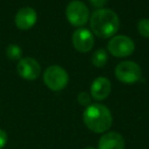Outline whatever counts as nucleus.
I'll return each mask as SVG.
<instances>
[{
    "instance_id": "nucleus-1",
    "label": "nucleus",
    "mask_w": 149,
    "mask_h": 149,
    "mask_svg": "<svg viewBox=\"0 0 149 149\" xmlns=\"http://www.w3.org/2000/svg\"><path fill=\"white\" fill-rule=\"evenodd\" d=\"M90 27L94 35L106 39L112 37L120 29V19L111 9L100 8L90 17Z\"/></svg>"
},
{
    "instance_id": "nucleus-2",
    "label": "nucleus",
    "mask_w": 149,
    "mask_h": 149,
    "mask_svg": "<svg viewBox=\"0 0 149 149\" xmlns=\"http://www.w3.org/2000/svg\"><path fill=\"white\" fill-rule=\"evenodd\" d=\"M83 120L90 131L105 133L112 124V116L109 108L100 103L90 104L83 112Z\"/></svg>"
},
{
    "instance_id": "nucleus-3",
    "label": "nucleus",
    "mask_w": 149,
    "mask_h": 149,
    "mask_svg": "<svg viewBox=\"0 0 149 149\" xmlns=\"http://www.w3.org/2000/svg\"><path fill=\"white\" fill-rule=\"evenodd\" d=\"M43 80L45 85L52 91L64 89L68 83V74L64 68L59 65H51L44 72Z\"/></svg>"
},
{
    "instance_id": "nucleus-4",
    "label": "nucleus",
    "mask_w": 149,
    "mask_h": 149,
    "mask_svg": "<svg viewBox=\"0 0 149 149\" xmlns=\"http://www.w3.org/2000/svg\"><path fill=\"white\" fill-rule=\"evenodd\" d=\"M116 78L124 84H134L140 80L142 70L138 63L126 60L116 65L114 70Z\"/></svg>"
},
{
    "instance_id": "nucleus-5",
    "label": "nucleus",
    "mask_w": 149,
    "mask_h": 149,
    "mask_svg": "<svg viewBox=\"0 0 149 149\" xmlns=\"http://www.w3.org/2000/svg\"><path fill=\"white\" fill-rule=\"evenodd\" d=\"M65 15L70 25L74 27H83L89 19L88 7L79 0H74L66 6Z\"/></svg>"
},
{
    "instance_id": "nucleus-6",
    "label": "nucleus",
    "mask_w": 149,
    "mask_h": 149,
    "mask_svg": "<svg viewBox=\"0 0 149 149\" xmlns=\"http://www.w3.org/2000/svg\"><path fill=\"white\" fill-rule=\"evenodd\" d=\"M107 48L113 56L123 58L130 56L134 52L135 43L128 36L118 35L108 42Z\"/></svg>"
},
{
    "instance_id": "nucleus-7",
    "label": "nucleus",
    "mask_w": 149,
    "mask_h": 149,
    "mask_svg": "<svg viewBox=\"0 0 149 149\" xmlns=\"http://www.w3.org/2000/svg\"><path fill=\"white\" fill-rule=\"evenodd\" d=\"M19 74L23 79L28 81H34L40 76L41 66L39 62L32 57L22 58L17 66Z\"/></svg>"
},
{
    "instance_id": "nucleus-8",
    "label": "nucleus",
    "mask_w": 149,
    "mask_h": 149,
    "mask_svg": "<svg viewBox=\"0 0 149 149\" xmlns=\"http://www.w3.org/2000/svg\"><path fill=\"white\" fill-rule=\"evenodd\" d=\"M72 45L74 49L81 53L89 52L94 46L93 34L88 29H81L74 31L72 34Z\"/></svg>"
},
{
    "instance_id": "nucleus-9",
    "label": "nucleus",
    "mask_w": 149,
    "mask_h": 149,
    "mask_svg": "<svg viewBox=\"0 0 149 149\" xmlns=\"http://www.w3.org/2000/svg\"><path fill=\"white\" fill-rule=\"evenodd\" d=\"M37 23V13L34 8L30 6L23 7L17 11L15 15V25L19 30L31 29Z\"/></svg>"
},
{
    "instance_id": "nucleus-10",
    "label": "nucleus",
    "mask_w": 149,
    "mask_h": 149,
    "mask_svg": "<svg viewBox=\"0 0 149 149\" xmlns=\"http://www.w3.org/2000/svg\"><path fill=\"white\" fill-rule=\"evenodd\" d=\"M91 96L95 100L101 101L108 97L111 91V83L105 77H98L91 84Z\"/></svg>"
},
{
    "instance_id": "nucleus-11",
    "label": "nucleus",
    "mask_w": 149,
    "mask_h": 149,
    "mask_svg": "<svg viewBox=\"0 0 149 149\" xmlns=\"http://www.w3.org/2000/svg\"><path fill=\"white\" fill-rule=\"evenodd\" d=\"M98 149H125V139L116 132H107L101 136Z\"/></svg>"
},
{
    "instance_id": "nucleus-12",
    "label": "nucleus",
    "mask_w": 149,
    "mask_h": 149,
    "mask_svg": "<svg viewBox=\"0 0 149 149\" xmlns=\"http://www.w3.org/2000/svg\"><path fill=\"white\" fill-rule=\"evenodd\" d=\"M108 59L107 53L104 49L100 48V49L96 50L93 53V56H92V63L96 66V68H103L106 64Z\"/></svg>"
},
{
    "instance_id": "nucleus-13",
    "label": "nucleus",
    "mask_w": 149,
    "mask_h": 149,
    "mask_svg": "<svg viewBox=\"0 0 149 149\" xmlns=\"http://www.w3.org/2000/svg\"><path fill=\"white\" fill-rule=\"evenodd\" d=\"M6 56L11 60H21L23 56V50L19 45L15 44H10L6 47L5 50Z\"/></svg>"
},
{
    "instance_id": "nucleus-14",
    "label": "nucleus",
    "mask_w": 149,
    "mask_h": 149,
    "mask_svg": "<svg viewBox=\"0 0 149 149\" xmlns=\"http://www.w3.org/2000/svg\"><path fill=\"white\" fill-rule=\"evenodd\" d=\"M137 28H138V31L141 36L149 39V19H140Z\"/></svg>"
},
{
    "instance_id": "nucleus-15",
    "label": "nucleus",
    "mask_w": 149,
    "mask_h": 149,
    "mask_svg": "<svg viewBox=\"0 0 149 149\" xmlns=\"http://www.w3.org/2000/svg\"><path fill=\"white\" fill-rule=\"evenodd\" d=\"M78 102H79L81 105L88 106L90 105V102H91V97L87 92H81V93L78 95Z\"/></svg>"
},
{
    "instance_id": "nucleus-16",
    "label": "nucleus",
    "mask_w": 149,
    "mask_h": 149,
    "mask_svg": "<svg viewBox=\"0 0 149 149\" xmlns=\"http://www.w3.org/2000/svg\"><path fill=\"white\" fill-rule=\"evenodd\" d=\"M7 143V134L5 131L0 129V149H2L3 147L6 145Z\"/></svg>"
},
{
    "instance_id": "nucleus-17",
    "label": "nucleus",
    "mask_w": 149,
    "mask_h": 149,
    "mask_svg": "<svg viewBox=\"0 0 149 149\" xmlns=\"http://www.w3.org/2000/svg\"><path fill=\"white\" fill-rule=\"evenodd\" d=\"M107 0H90V3L96 8H102L106 4Z\"/></svg>"
},
{
    "instance_id": "nucleus-18",
    "label": "nucleus",
    "mask_w": 149,
    "mask_h": 149,
    "mask_svg": "<svg viewBox=\"0 0 149 149\" xmlns=\"http://www.w3.org/2000/svg\"><path fill=\"white\" fill-rule=\"evenodd\" d=\"M84 149H96V148H94V147H92V146H88V147H86V148H84Z\"/></svg>"
}]
</instances>
